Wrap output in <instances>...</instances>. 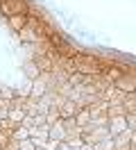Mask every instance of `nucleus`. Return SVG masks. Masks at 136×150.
I'll return each instance as SVG.
<instances>
[{
  "label": "nucleus",
  "instance_id": "39448f33",
  "mask_svg": "<svg viewBox=\"0 0 136 150\" xmlns=\"http://www.w3.org/2000/svg\"><path fill=\"white\" fill-rule=\"evenodd\" d=\"M86 121H89V112H82L80 118H77V123H86Z\"/></svg>",
  "mask_w": 136,
  "mask_h": 150
},
{
  "label": "nucleus",
  "instance_id": "20e7f679",
  "mask_svg": "<svg viewBox=\"0 0 136 150\" xmlns=\"http://www.w3.org/2000/svg\"><path fill=\"white\" fill-rule=\"evenodd\" d=\"M73 112H75V107H73V105H66V109L61 112V116H73Z\"/></svg>",
  "mask_w": 136,
  "mask_h": 150
},
{
  "label": "nucleus",
  "instance_id": "f257e3e1",
  "mask_svg": "<svg viewBox=\"0 0 136 150\" xmlns=\"http://www.w3.org/2000/svg\"><path fill=\"white\" fill-rule=\"evenodd\" d=\"M0 11H2V14H7V16L25 14V11H27V5H25V0H5V2H0Z\"/></svg>",
  "mask_w": 136,
  "mask_h": 150
},
{
  "label": "nucleus",
  "instance_id": "7ed1b4c3",
  "mask_svg": "<svg viewBox=\"0 0 136 150\" xmlns=\"http://www.w3.org/2000/svg\"><path fill=\"white\" fill-rule=\"evenodd\" d=\"M136 82L132 77H127V80H118V89H123V91H134Z\"/></svg>",
  "mask_w": 136,
  "mask_h": 150
},
{
  "label": "nucleus",
  "instance_id": "f03ea898",
  "mask_svg": "<svg viewBox=\"0 0 136 150\" xmlns=\"http://www.w3.org/2000/svg\"><path fill=\"white\" fill-rule=\"evenodd\" d=\"M9 23H11V28H14V30H23L27 25V16H25V14H14Z\"/></svg>",
  "mask_w": 136,
  "mask_h": 150
}]
</instances>
